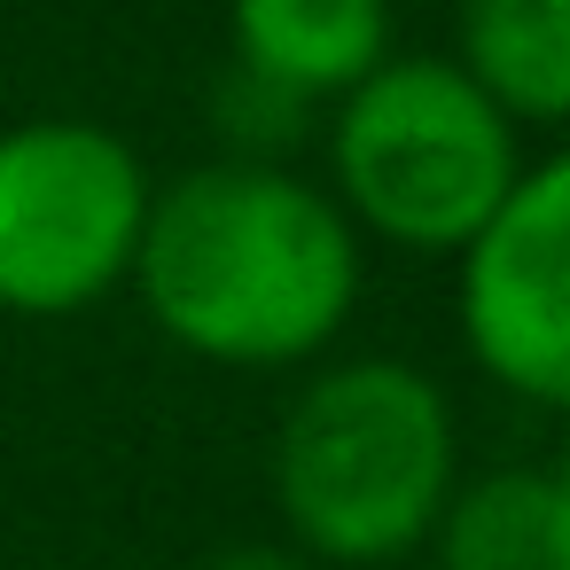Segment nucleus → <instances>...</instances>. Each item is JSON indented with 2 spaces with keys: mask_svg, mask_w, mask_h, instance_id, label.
<instances>
[{
  "mask_svg": "<svg viewBox=\"0 0 570 570\" xmlns=\"http://www.w3.org/2000/svg\"><path fill=\"white\" fill-rule=\"evenodd\" d=\"M141 157L87 118H32L0 134V305L56 321L134 274L149 219Z\"/></svg>",
  "mask_w": 570,
  "mask_h": 570,
  "instance_id": "nucleus-4",
  "label": "nucleus"
},
{
  "mask_svg": "<svg viewBox=\"0 0 570 570\" xmlns=\"http://www.w3.org/2000/svg\"><path fill=\"white\" fill-rule=\"evenodd\" d=\"M453 63L515 126L570 118V0H453Z\"/></svg>",
  "mask_w": 570,
  "mask_h": 570,
  "instance_id": "nucleus-7",
  "label": "nucleus"
},
{
  "mask_svg": "<svg viewBox=\"0 0 570 570\" xmlns=\"http://www.w3.org/2000/svg\"><path fill=\"white\" fill-rule=\"evenodd\" d=\"M554 484H562V500H570V445H562V461H554Z\"/></svg>",
  "mask_w": 570,
  "mask_h": 570,
  "instance_id": "nucleus-11",
  "label": "nucleus"
},
{
  "mask_svg": "<svg viewBox=\"0 0 570 570\" xmlns=\"http://www.w3.org/2000/svg\"><path fill=\"white\" fill-rule=\"evenodd\" d=\"M134 282L180 352L219 367H289L344 328L360 297V243L297 173L227 157L149 196Z\"/></svg>",
  "mask_w": 570,
  "mask_h": 570,
  "instance_id": "nucleus-1",
  "label": "nucleus"
},
{
  "mask_svg": "<svg viewBox=\"0 0 570 570\" xmlns=\"http://www.w3.org/2000/svg\"><path fill=\"white\" fill-rule=\"evenodd\" d=\"M391 56V0H235V63L313 110Z\"/></svg>",
  "mask_w": 570,
  "mask_h": 570,
  "instance_id": "nucleus-6",
  "label": "nucleus"
},
{
  "mask_svg": "<svg viewBox=\"0 0 570 570\" xmlns=\"http://www.w3.org/2000/svg\"><path fill=\"white\" fill-rule=\"evenodd\" d=\"M196 570H313V562L289 554V547H219V554L196 562Z\"/></svg>",
  "mask_w": 570,
  "mask_h": 570,
  "instance_id": "nucleus-10",
  "label": "nucleus"
},
{
  "mask_svg": "<svg viewBox=\"0 0 570 570\" xmlns=\"http://www.w3.org/2000/svg\"><path fill=\"white\" fill-rule=\"evenodd\" d=\"M305 118H313L305 95H289V87L243 71V63H235L227 87H219V126H227V141H235V157H266V165H274V149H289V134H305Z\"/></svg>",
  "mask_w": 570,
  "mask_h": 570,
  "instance_id": "nucleus-9",
  "label": "nucleus"
},
{
  "mask_svg": "<svg viewBox=\"0 0 570 570\" xmlns=\"http://www.w3.org/2000/svg\"><path fill=\"white\" fill-rule=\"evenodd\" d=\"M336 188L406 250H461L515 188V118L453 56H383L336 95Z\"/></svg>",
  "mask_w": 570,
  "mask_h": 570,
  "instance_id": "nucleus-3",
  "label": "nucleus"
},
{
  "mask_svg": "<svg viewBox=\"0 0 570 570\" xmlns=\"http://www.w3.org/2000/svg\"><path fill=\"white\" fill-rule=\"evenodd\" d=\"M453 406L406 360L313 375L274 445V500L313 562H391L453 500Z\"/></svg>",
  "mask_w": 570,
  "mask_h": 570,
  "instance_id": "nucleus-2",
  "label": "nucleus"
},
{
  "mask_svg": "<svg viewBox=\"0 0 570 570\" xmlns=\"http://www.w3.org/2000/svg\"><path fill=\"white\" fill-rule=\"evenodd\" d=\"M430 539L438 570H570V500L554 469H492L453 484Z\"/></svg>",
  "mask_w": 570,
  "mask_h": 570,
  "instance_id": "nucleus-8",
  "label": "nucleus"
},
{
  "mask_svg": "<svg viewBox=\"0 0 570 570\" xmlns=\"http://www.w3.org/2000/svg\"><path fill=\"white\" fill-rule=\"evenodd\" d=\"M461 328L492 383L570 414V149L523 165L461 243Z\"/></svg>",
  "mask_w": 570,
  "mask_h": 570,
  "instance_id": "nucleus-5",
  "label": "nucleus"
}]
</instances>
